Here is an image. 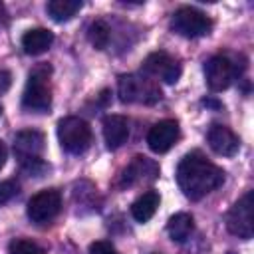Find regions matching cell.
Wrapping results in <instances>:
<instances>
[{
  "mask_svg": "<svg viewBox=\"0 0 254 254\" xmlns=\"http://www.w3.org/2000/svg\"><path fill=\"white\" fill-rule=\"evenodd\" d=\"M177 183L190 200H200L224 183V171L210 163L202 153H187L177 167Z\"/></svg>",
  "mask_w": 254,
  "mask_h": 254,
  "instance_id": "1",
  "label": "cell"
},
{
  "mask_svg": "<svg viewBox=\"0 0 254 254\" xmlns=\"http://www.w3.org/2000/svg\"><path fill=\"white\" fill-rule=\"evenodd\" d=\"M46 147L44 133L36 129H24L18 131L14 137V153L22 165V169L30 175L42 177L48 169V165L42 161V151Z\"/></svg>",
  "mask_w": 254,
  "mask_h": 254,
  "instance_id": "2",
  "label": "cell"
},
{
  "mask_svg": "<svg viewBox=\"0 0 254 254\" xmlns=\"http://www.w3.org/2000/svg\"><path fill=\"white\" fill-rule=\"evenodd\" d=\"M50 75H52V67L48 64H40L30 71L24 93H22L24 109L34 111V113H46L50 109L52 105Z\"/></svg>",
  "mask_w": 254,
  "mask_h": 254,
  "instance_id": "3",
  "label": "cell"
},
{
  "mask_svg": "<svg viewBox=\"0 0 254 254\" xmlns=\"http://www.w3.org/2000/svg\"><path fill=\"white\" fill-rule=\"evenodd\" d=\"M117 93L123 103H145L151 105L161 99V89L157 83L141 73H125L117 81Z\"/></svg>",
  "mask_w": 254,
  "mask_h": 254,
  "instance_id": "4",
  "label": "cell"
},
{
  "mask_svg": "<svg viewBox=\"0 0 254 254\" xmlns=\"http://www.w3.org/2000/svg\"><path fill=\"white\" fill-rule=\"evenodd\" d=\"M58 139H60V145H62L64 151H67L71 155H81L89 149L93 133H91V127L85 119L69 115V117L60 119Z\"/></svg>",
  "mask_w": 254,
  "mask_h": 254,
  "instance_id": "5",
  "label": "cell"
},
{
  "mask_svg": "<svg viewBox=\"0 0 254 254\" xmlns=\"http://www.w3.org/2000/svg\"><path fill=\"white\" fill-rule=\"evenodd\" d=\"M171 28H173V32H177L183 38H202V36L210 34L212 20L196 8L183 6L173 14Z\"/></svg>",
  "mask_w": 254,
  "mask_h": 254,
  "instance_id": "6",
  "label": "cell"
},
{
  "mask_svg": "<svg viewBox=\"0 0 254 254\" xmlns=\"http://www.w3.org/2000/svg\"><path fill=\"white\" fill-rule=\"evenodd\" d=\"M62 210V194L56 189H46L36 192L28 200L26 214L34 224H48L52 222Z\"/></svg>",
  "mask_w": 254,
  "mask_h": 254,
  "instance_id": "7",
  "label": "cell"
},
{
  "mask_svg": "<svg viewBox=\"0 0 254 254\" xmlns=\"http://www.w3.org/2000/svg\"><path fill=\"white\" fill-rule=\"evenodd\" d=\"M252 190H248L240 200L232 204V208L226 214V228L230 234L250 240L254 234V218H252Z\"/></svg>",
  "mask_w": 254,
  "mask_h": 254,
  "instance_id": "8",
  "label": "cell"
},
{
  "mask_svg": "<svg viewBox=\"0 0 254 254\" xmlns=\"http://www.w3.org/2000/svg\"><path fill=\"white\" fill-rule=\"evenodd\" d=\"M181 71V64L167 52H153L143 62V75L161 79L165 83H177Z\"/></svg>",
  "mask_w": 254,
  "mask_h": 254,
  "instance_id": "9",
  "label": "cell"
},
{
  "mask_svg": "<svg viewBox=\"0 0 254 254\" xmlns=\"http://www.w3.org/2000/svg\"><path fill=\"white\" fill-rule=\"evenodd\" d=\"M236 73H238V67L228 56H212L204 64L206 85L212 91H222V89L230 87V83L234 81Z\"/></svg>",
  "mask_w": 254,
  "mask_h": 254,
  "instance_id": "10",
  "label": "cell"
},
{
  "mask_svg": "<svg viewBox=\"0 0 254 254\" xmlns=\"http://www.w3.org/2000/svg\"><path fill=\"white\" fill-rule=\"evenodd\" d=\"M159 177V165L143 155L133 157V161L121 173V187H135L141 183H151Z\"/></svg>",
  "mask_w": 254,
  "mask_h": 254,
  "instance_id": "11",
  "label": "cell"
},
{
  "mask_svg": "<svg viewBox=\"0 0 254 254\" xmlns=\"http://www.w3.org/2000/svg\"><path fill=\"white\" fill-rule=\"evenodd\" d=\"M181 137L179 123L175 119H163L155 123L147 133V145L153 153H167Z\"/></svg>",
  "mask_w": 254,
  "mask_h": 254,
  "instance_id": "12",
  "label": "cell"
},
{
  "mask_svg": "<svg viewBox=\"0 0 254 254\" xmlns=\"http://www.w3.org/2000/svg\"><path fill=\"white\" fill-rule=\"evenodd\" d=\"M206 141H208V147L222 157H234L240 149L238 135L226 125H212L206 133Z\"/></svg>",
  "mask_w": 254,
  "mask_h": 254,
  "instance_id": "13",
  "label": "cell"
},
{
  "mask_svg": "<svg viewBox=\"0 0 254 254\" xmlns=\"http://www.w3.org/2000/svg\"><path fill=\"white\" fill-rule=\"evenodd\" d=\"M103 139L107 149L115 151L129 139V121L123 115H107L103 119Z\"/></svg>",
  "mask_w": 254,
  "mask_h": 254,
  "instance_id": "14",
  "label": "cell"
},
{
  "mask_svg": "<svg viewBox=\"0 0 254 254\" xmlns=\"http://www.w3.org/2000/svg\"><path fill=\"white\" fill-rule=\"evenodd\" d=\"M52 44H54V34L46 28H34L22 36V50L28 56H40L48 52Z\"/></svg>",
  "mask_w": 254,
  "mask_h": 254,
  "instance_id": "15",
  "label": "cell"
},
{
  "mask_svg": "<svg viewBox=\"0 0 254 254\" xmlns=\"http://www.w3.org/2000/svg\"><path fill=\"white\" fill-rule=\"evenodd\" d=\"M159 202H161V196L157 190H147L143 192L133 204H131V216L137 220V222H147L155 216L157 208H159Z\"/></svg>",
  "mask_w": 254,
  "mask_h": 254,
  "instance_id": "16",
  "label": "cell"
},
{
  "mask_svg": "<svg viewBox=\"0 0 254 254\" xmlns=\"http://www.w3.org/2000/svg\"><path fill=\"white\" fill-rule=\"evenodd\" d=\"M192 230H194V220L187 212H177L167 222V232L175 242H185L192 234Z\"/></svg>",
  "mask_w": 254,
  "mask_h": 254,
  "instance_id": "17",
  "label": "cell"
},
{
  "mask_svg": "<svg viewBox=\"0 0 254 254\" xmlns=\"http://www.w3.org/2000/svg\"><path fill=\"white\" fill-rule=\"evenodd\" d=\"M46 10L52 20L67 22L81 10V2L79 0H52V2H48Z\"/></svg>",
  "mask_w": 254,
  "mask_h": 254,
  "instance_id": "18",
  "label": "cell"
},
{
  "mask_svg": "<svg viewBox=\"0 0 254 254\" xmlns=\"http://www.w3.org/2000/svg\"><path fill=\"white\" fill-rule=\"evenodd\" d=\"M109 32H111V30H109V26H107L103 20H95V22L89 26V30H87V38H89V42H91L93 48L105 50L107 44H109V38H111Z\"/></svg>",
  "mask_w": 254,
  "mask_h": 254,
  "instance_id": "19",
  "label": "cell"
},
{
  "mask_svg": "<svg viewBox=\"0 0 254 254\" xmlns=\"http://www.w3.org/2000/svg\"><path fill=\"white\" fill-rule=\"evenodd\" d=\"M8 254H44V250L28 238H16V240L10 242Z\"/></svg>",
  "mask_w": 254,
  "mask_h": 254,
  "instance_id": "20",
  "label": "cell"
},
{
  "mask_svg": "<svg viewBox=\"0 0 254 254\" xmlns=\"http://www.w3.org/2000/svg\"><path fill=\"white\" fill-rule=\"evenodd\" d=\"M18 192H20V185H18L16 181H12V179H8V181H0V204L12 200Z\"/></svg>",
  "mask_w": 254,
  "mask_h": 254,
  "instance_id": "21",
  "label": "cell"
},
{
  "mask_svg": "<svg viewBox=\"0 0 254 254\" xmlns=\"http://www.w3.org/2000/svg\"><path fill=\"white\" fill-rule=\"evenodd\" d=\"M89 254H119L117 248L107 240H95L89 244Z\"/></svg>",
  "mask_w": 254,
  "mask_h": 254,
  "instance_id": "22",
  "label": "cell"
},
{
  "mask_svg": "<svg viewBox=\"0 0 254 254\" xmlns=\"http://www.w3.org/2000/svg\"><path fill=\"white\" fill-rule=\"evenodd\" d=\"M10 85H12V73L6 71V69H2L0 71V95L6 93L10 89Z\"/></svg>",
  "mask_w": 254,
  "mask_h": 254,
  "instance_id": "23",
  "label": "cell"
},
{
  "mask_svg": "<svg viewBox=\"0 0 254 254\" xmlns=\"http://www.w3.org/2000/svg\"><path fill=\"white\" fill-rule=\"evenodd\" d=\"M6 159H8V151H6V145L0 141V171H2V167L6 165Z\"/></svg>",
  "mask_w": 254,
  "mask_h": 254,
  "instance_id": "24",
  "label": "cell"
}]
</instances>
